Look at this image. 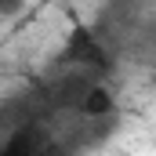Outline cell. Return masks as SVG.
<instances>
[{"mask_svg": "<svg viewBox=\"0 0 156 156\" xmlns=\"http://www.w3.org/2000/svg\"><path fill=\"white\" fill-rule=\"evenodd\" d=\"M69 58H76L80 66H105V55L98 51V44H94V37H91L87 29H76V33H73Z\"/></svg>", "mask_w": 156, "mask_h": 156, "instance_id": "6da1fadb", "label": "cell"}, {"mask_svg": "<svg viewBox=\"0 0 156 156\" xmlns=\"http://www.w3.org/2000/svg\"><path fill=\"white\" fill-rule=\"evenodd\" d=\"M113 109H116V102L109 98L105 87H87V91H83V102H80V113H83V116L98 120V116H109Z\"/></svg>", "mask_w": 156, "mask_h": 156, "instance_id": "7a4b0ae2", "label": "cell"}]
</instances>
